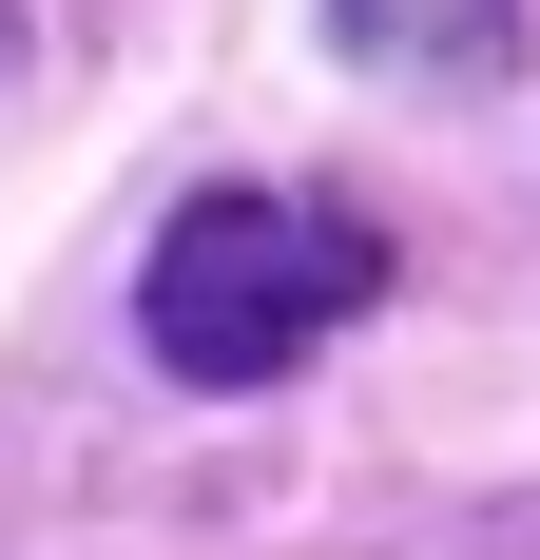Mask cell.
Returning <instances> with one entry per match:
<instances>
[{
  "mask_svg": "<svg viewBox=\"0 0 540 560\" xmlns=\"http://www.w3.org/2000/svg\"><path fill=\"white\" fill-rule=\"evenodd\" d=\"M348 310H386V232L348 213V194H270V174L174 194L155 271H136V329H155L174 387H270V368H309Z\"/></svg>",
  "mask_w": 540,
  "mask_h": 560,
  "instance_id": "6da1fadb",
  "label": "cell"
},
{
  "mask_svg": "<svg viewBox=\"0 0 540 560\" xmlns=\"http://www.w3.org/2000/svg\"><path fill=\"white\" fill-rule=\"evenodd\" d=\"M328 39L367 78H502L521 58V0H328Z\"/></svg>",
  "mask_w": 540,
  "mask_h": 560,
  "instance_id": "7a4b0ae2",
  "label": "cell"
},
{
  "mask_svg": "<svg viewBox=\"0 0 540 560\" xmlns=\"http://www.w3.org/2000/svg\"><path fill=\"white\" fill-rule=\"evenodd\" d=\"M0 58H20V0H0Z\"/></svg>",
  "mask_w": 540,
  "mask_h": 560,
  "instance_id": "3957f363",
  "label": "cell"
}]
</instances>
